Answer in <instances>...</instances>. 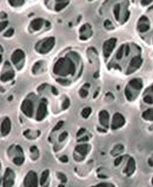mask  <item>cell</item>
<instances>
[{"instance_id": "cell-12", "label": "cell", "mask_w": 153, "mask_h": 187, "mask_svg": "<svg viewBox=\"0 0 153 187\" xmlns=\"http://www.w3.org/2000/svg\"><path fill=\"white\" fill-rule=\"evenodd\" d=\"M11 131V120L9 118H5L4 120L2 121L1 124V134L2 135L6 136L9 134V132Z\"/></svg>"}, {"instance_id": "cell-23", "label": "cell", "mask_w": 153, "mask_h": 187, "mask_svg": "<svg viewBox=\"0 0 153 187\" xmlns=\"http://www.w3.org/2000/svg\"><path fill=\"white\" fill-rule=\"evenodd\" d=\"M48 176H49V171H48V170H45V171L42 173L41 179H40V183H41V185H44V183L47 182V179H48Z\"/></svg>"}, {"instance_id": "cell-21", "label": "cell", "mask_w": 153, "mask_h": 187, "mask_svg": "<svg viewBox=\"0 0 153 187\" xmlns=\"http://www.w3.org/2000/svg\"><path fill=\"white\" fill-rule=\"evenodd\" d=\"M31 155H32V158L33 160H36L38 157H39V150H38L37 146L33 145L31 147Z\"/></svg>"}, {"instance_id": "cell-31", "label": "cell", "mask_w": 153, "mask_h": 187, "mask_svg": "<svg viewBox=\"0 0 153 187\" xmlns=\"http://www.w3.org/2000/svg\"><path fill=\"white\" fill-rule=\"evenodd\" d=\"M125 47H126L125 45H122L121 47L119 48V50H118V52H117V55H116V58H117L118 59H122L123 54H124V49H125Z\"/></svg>"}, {"instance_id": "cell-27", "label": "cell", "mask_w": 153, "mask_h": 187, "mask_svg": "<svg viewBox=\"0 0 153 187\" xmlns=\"http://www.w3.org/2000/svg\"><path fill=\"white\" fill-rule=\"evenodd\" d=\"M9 4H10L12 7H21L24 4V0H8Z\"/></svg>"}, {"instance_id": "cell-5", "label": "cell", "mask_w": 153, "mask_h": 187, "mask_svg": "<svg viewBox=\"0 0 153 187\" xmlns=\"http://www.w3.org/2000/svg\"><path fill=\"white\" fill-rule=\"evenodd\" d=\"M14 181H15V173L13 170L10 169V168H7L3 177V186L5 187L13 186Z\"/></svg>"}, {"instance_id": "cell-7", "label": "cell", "mask_w": 153, "mask_h": 187, "mask_svg": "<svg viewBox=\"0 0 153 187\" xmlns=\"http://www.w3.org/2000/svg\"><path fill=\"white\" fill-rule=\"evenodd\" d=\"M25 59V54L21 49H17L13 52V54L11 55V61L12 63L17 66V68L18 67V69H21L20 64L23 62Z\"/></svg>"}, {"instance_id": "cell-42", "label": "cell", "mask_w": 153, "mask_h": 187, "mask_svg": "<svg viewBox=\"0 0 153 187\" xmlns=\"http://www.w3.org/2000/svg\"><path fill=\"white\" fill-rule=\"evenodd\" d=\"M88 140H89V137H88V136H85V137H83V138L79 139V141H78V142H86V141H88Z\"/></svg>"}, {"instance_id": "cell-33", "label": "cell", "mask_w": 153, "mask_h": 187, "mask_svg": "<svg viewBox=\"0 0 153 187\" xmlns=\"http://www.w3.org/2000/svg\"><path fill=\"white\" fill-rule=\"evenodd\" d=\"M7 25H8V22L7 21L0 22V32H2L3 30H5Z\"/></svg>"}, {"instance_id": "cell-35", "label": "cell", "mask_w": 153, "mask_h": 187, "mask_svg": "<svg viewBox=\"0 0 153 187\" xmlns=\"http://www.w3.org/2000/svg\"><path fill=\"white\" fill-rule=\"evenodd\" d=\"M13 34H14V29L10 28L9 30H7V32H6V33H4V36H5V37H11Z\"/></svg>"}, {"instance_id": "cell-45", "label": "cell", "mask_w": 153, "mask_h": 187, "mask_svg": "<svg viewBox=\"0 0 153 187\" xmlns=\"http://www.w3.org/2000/svg\"><path fill=\"white\" fill-rule=\"evenodd\" d=\"M0 18H7V14H6L5 12L0 13Z\"/></svg>"}, {"instance_id": "cell-34", "label": "cell", "mask_w": 153, "mask_h": 187, "mask_svg": "<svg viewBox=\"0 0 153 187\" xmlns=\"http://www.w3.org/2000/svg\"><path fill=\"white\" fill-rule=\"evenodd\" d=\"M113 184L112 183H98L97 185H95L94 187H113Z\"/></svg>"}, {"instance_id": "cell-32", "label": "cell", "mask_w": 153, "mask_h": 187, "mask_svg": "<svg viewBox=\"0 0 153 187\" xmlns=\"http://www.w3.org/2000/svg\"><path fill=\"white\" fill-rule=\"evenodd\" d=\"M70 106V101H69V99L68 98H65V101H64V103H63V105H62V109H66L68 107Z\"/></svg>"}, {"instance_id": "cell-26", "label": "cell", "mask_w": 153, "mask_h": 187, "mask_svg": "<svg viewBox=\"0 0 153 187\" xmlns=\"http://www.w3.org/2000/svg\"><path fill=\"white\" fill-rule=\"evenodd\" d=\"M91 111H92V109L90 108H83V110L81 112V116L84 119H88L90 117V115L91 114Z\"/></svg>"}, {"instance_id": "cell-2", "label": "cell", "mask_w": 153, "mask_h": 187, "mask_svg": "<svg viewBox=\"0 0 153 187\" xmlns=\"http://www.w3.org/2000/svg\"><path fill=\"white\" fill-rule=\"evenodd\" d=\"M55 45V38L53 36L45 38L42 41H40L35 46V49L38 53L41 54H47L49 53Z\"/></svg>"}, {"instance_id": "cell-47", "label": "cell", "mask_w": 153, "mask_h": 187, "mask_svg": "<svg viewBox=\"0 0 153 187\" xmlns=\"http://www.w3.org/2000/svg\"><path fill=\"white\" fill-rule=\"evenodd\" d=\"M0 168H1V164H0Z\"/></svg>"}, {"instance_id": "cell-29", "label": "cell", "mask_w": 153, "mask_h": 187, "mask_svg": "<svg viewBox=\"0 0 153 187\" xmlns=\"http://www.w3.org/2000/svg\"><path fill=\"white\" fill-rule=\"evenodd\" d=\"M103 26H104V28H106L107 30H113V23L111 22V21H109V20H106L104 22V23H103Z\"/></svg>"}, {"instance_id": "cell-24", "label": "cell", "mask_w": 153, "mask_h": 187, "mask_svg": "<svg viewBox=\"0 0 153 187\" xmlns=\"http://www.w3.org/2000/svg\"><path fill=\"white\" fill-rule=\"evenodd\" d=\"M90 87V85H85L80 90H79V96H81V97H86L88 96V94H89V90H88V88Z\"/></svg>"}, {"instance_id": "cell-15", "label": "cell", "mask_w": 153, "mask_h": 187, "mask_svg": "<svg viewBox=\"0 0 153 187\" xmlns=\"http://www.w3.org/2000/svg\"><path fill=\"white\" fill-rule=\"evenodd\" d=\"M135 170H136V162L134 160L133 157H130L128 161H127V167L124 172L127 174V176H131L134 172H135Z\"/></svg>"}, {"instance_id": "cell-36", "label": "cell", "mask_w": 153, "mask_h": 187, "mask_svg": "<svg viewBox=\"0 0 153 187\" xmlns=\"http://www.w3.org/2000/svg\"><path fill=\"white\" fill-rule=\"evenodd\" d=\"M66 137H68V133H66V132H65V133H63L60 136H59V141L60 142H62V141H64V140L66 138Z\"/></svg>"}, {"instance_id": "cell-13", "label": "cell", "mask_w": 153, "mask_h": 187, "mask_svg": "<svg viewBox=\"0 0 153 187\" xmlns=\"http://www.w3.org/2000/svg\"><path fill=\"white\" fill-rule=\"evenodd\" d=\"M142 81L138 78L133 79L129 82V85H127V89L128 90H136L137 92H139L142 88Z\"/></svg>"}, {"instance_id": "cell-37", "label": "cell", "mask_w": 153, "mask_h": 187, "mask_svg": "<svg viewBox=\"0 0 153 187\" xmlns=\"http://www.w3.org/2000/svg\"><path fill=\"white\" fill-rule=\"evenodd\" d=\"M60 161L62 162V163H66L68 161V156H65V155H64V156H62L61 157H60Z\"/></svg>"}, {"instance_id": "cell-6", "label": "cell", "mask_w": 153, "mask_h": 187, "mask_svg": "<svg viewBox=\"0 0 153 187\" xmlns=\"http://www.w3.org/2000/svg\"><path fill=\"white\" fill-rule=\"evenodd\" d=\"M126 123V119L121 113L116 112L115 114L113 115V119H112V129L113 130H117L121 127H123Z\"/></svg>"}, {"instance_id": "cell-11", "label": "cell", "mask_w": 153, "mask_h": 187, "mask_svg": "<svg viewBox=\"0 0 153 187\" xmlns=\"http://www.w3.org/2000/svg\"><path fill=\"white\" fill-rule=\"evenodd\" d=\"M150 27L149 24V19L146 16H142L140 17V19L138 20V30L140 33H145L147 32Z\"/></svg>"}, {"instance_id": "cell-14", "label": "cell", "mask_w": 153, "mask_h": 187, "mask_svg": "<svg viewBox=\"0 0 153 187\" xmlns=\"http://www.w3.org/2000/svg\"><path fill=\"white\" fill-rule=\"evenodd\" d=\"M80 39L81 40H84V39H87L92 34V31H91V27L89 25V24H85L83 25L81 28H80Z\"/></svg>"}, {"instance_id": "cell-25", "label": "cell", "mask_w": 153, "mask_h": 187, "mask_svg": "<svg viewBox=\"0 0 153 187\" xmlns=\"http://www.w3.org/2000/svg\"><path fill=\"white\" fill-rule=\"evenodd\" d=\"M24 160H25V158L23 156H18V157H16L13 158V163L17 166H21L23 164Z\"/></svg>"}, {"instance_id": "cell-9", "label": "cell", "mask_w": 153, "mask_h": 187, "mask_svg": "<svg viewBox=\"0 0 153 187\" xmlns=\"http://www.w3.org/2000/svg\"><path fill=\"white\" fill-rule=\"evenodd\" d=\"M47 115V104L44 99H43L40 102L39 108H38V111H37V115H36V119L39 120H43L45 116Z\"/></svg>"}, {"instance_id": "cell-28", "label": "cell", "mask_w": 153, "mask_h": 187, "mask_svg": "<svg viewBox=\"0 0 153 187\" xmlns=\"http://www.w3.org/2000/svg\"><path fill=\"white\" fill-rule=\"evenodd\" d=\"M68 3H69V2H60V3H56V5H55V7H54V9H55L56 11H60V10H62L63 8H65L66 6H68Z\"/></svg>"}, {"instance_id": "cell-44", "label": "cell", "mask_w": 153, "mask_h": 187, "mask_svg": "<svg viewBox=\"0 0 153 187\" xmlns=\"http://www.w3.org/2000/svg\"><path fill=\"white\" fill-rule=\"evenodd\" d=\"M60 2H69V0H56V3H60Z\"/></svg>"}, {"instance_id": "cell-40", "label": "cell", "mask_w": 153, "mask_h": 187, "mask_svg": "<svg viewBox=\"0 0 153 187\" xmlns=\"http://www.w3.org/2000/svg\"><path fill=\"white\" fill-rule=\"evenodd\" d=\"M63 124H64V122H63V121H59V122L58 123H57L56 124V127L54 128V131H57V130H59L62 126H63Z\"/></svg>"}, {"instance_id": "cell-22", "label": "cell", "mask_w": 153, "mask_h": 187, "mask_svg": "<svg viewBox=\"0 0 153 187\" xmlns=\"http://www.w3.org/2000/svg\"><path fill=\"white\" fill-rule=\"evenodd\" d=\"M120 12H121V6L120 4H116L113 7V14L117 21H120Z\"/></svg>"}, {"instance_id": "cell-43", "label": "cell", "mask_w": 153, "mask_h": 187, "mask_svg": "<svg viewBox=\"0 0 153 187\" xmlns=\"http://www.w3.org/2000/svg\"><path fill=\"white\" fill-rule=\"evenodd\" d=\"M149 164L150 166H153V155L151 156V157L149 158Z\"/></svg>"}, {"instance_id": "cell-39", "label": "cell", "mask_w": 153, "mask_h": 187, "mask_svg": "<svg viewBox=\"0 0 153 187\" xmlns=\"http://www.w3.org/2000/svg\"><path fill=\"white\" fill-rule=\"evenodd\" d=\"M122 160H123V157H119L118 158H116L115 161H114V165H115V166H118V165L121 163Z\"/></svg>"}, {"instance_id": "cell-46", "label": "cell", "mask_w": 153, "mask_h": 187, "mask_svg": "<svg viewBox=\"0 0 153 187\" xmlns=\"http://www.w3.org/2000/svg\"><path fill=\"white\" fill-rule=\"evenodd\" d=\"M152 185H153V178H152Z\"/></svg>"}, {"instance_id": "cell-10", "label": "cell", "mask_w": 153, "mask_h": 187, "mask_svg": "<svg viewBox=\"0 0 153 187\" xmlns=\"http://www.w3.org/2000/svg\"><path fill=\"white\" fill-rule=\"evenodd\" d=\"M143 62V59L140 58V57H135L133 58L130 61V64H129V67H128V70L127 71V74H130L132 72H134L136 70H138Z\"/></svg>"}, {"instance_id": "cell-1", "label": "cell", "mask_w": 153, "mask_h": 187, "mask_svg": "<svg viewBox=\"0 0 153 187\" xmlns=\"http://www.w3.org/2000/svg\"><path fill=\"white\" fill-rule=\"evenodd\" d=\"M54 73L58 76L65 77L75 73V63L68 58H61L54 65Z\"/></svg>"}, {"instance_id": "cell-17", "label": "cell", "mask_w": 153, "mask_h": 187, "mask_svg": "<svg viewBox=\"0 0 153 187\" xmlns=\"http://www.w3.org/2000/svg\"><path fill=\"white\" fill-rule=\"evenodd\" d=\"M15 76V73L14 71L12 70L11 68H9L7 70H5L2 74L0 75V80H1L2 82H8V81H10L14 78Z\"/></svg>"}, {"instance_id": "cell-41", "label": "cell", "mask_w": 153, "mask_h": 187, "mask_svg": "<svg viewBox=\"0 0 153 187\" xmlns=\"http://www.w3.org/2000/svg\"><path fill=\"white\" fill-rule=\"evenodd\" d=\"M85 131H86V130H85V129H83V128H82V129H80V130L79 131V132H78V134H76V136L79 137L80 135H82V134L85 133Z\"/></svg>"}, {"instance_id": "cell-8", "label": "cell", "mask_w": 153, "mask_h": 187, "mask_svg": "<svg viewBox=\"0 0 153 187\" xmlns=\"http://www.w3.org/2000/svg\"><path fill=\"white\" fill-rule=\"evenodd\" d=\"M21 111L23 112V114L26 115L29 118H32L33 114V103L30 99H26L23 101L22 105H21Z\"/></svg>"}, {"instance_id": "cell-20", "label": "cell", "mask_w": 153, "mask_h": 187, "mask_svg": "<svg viewBox=\"0 0 153 187\" xmlns=\"http://www.w3.org/2000/svg\"><path fill=\"white\" fill-rule=\"evenodd\" d=\"M142 118L146 120H153V108H149L145 112H143Z\"/></svg>"}, {"instance_id": "cell-18", "label": "cell", "mask_w": 153, "mask_h": 187, "mask_svg": "<svg viewBox=\"0 0 153 187\" xmlns=\"http://www.w3.org/2000/svg\"><path fill=\"white\" fill-rule=\"evenodd\" d=\"M90 145H87V144H83V145H76V148H75V151L78 152L79 154H80L82 157H86V155H87L90 151Z\"/></svg>"}, {"instance_id": "cell-16", "label": "cell", "mask_w": 153, "mask_h": 187, "mask_svg": "<svg viewBox=\"0 0 153 187\" xmlns=\"http://www.w3.org/2000/svg\"><path fill=\"white\" fill-rule=\"evenodd\" d=\"M109 118H110L109 113H108V111H106V110H102L99 113L100 123L105 128H107L108 125H109Z\"/></svg>"}, {"instance_id": "cell-30", "label": "cell", "mask_w": 153, "mask_h": 187, "mask_svg": "<svg viewBox=\"0 0 153 187\" xmlns=\"http://www.w3.org/2000/svg\"><path fill=\"white\" fill-rule=\"evenodd\" d=\"M57 177H58V179H59L63 183H66V181H68V179H66V176H65L64 173L58 172V173H57Z\"/></svg>"}, {"instance_id": "cell-19", "label": "cell", "mask_w": 153, "mask_h": 187, "mask_svg": "<svg viewBox=\"0 0 153 187\" xmlns=\"http://www.w3.org/2000/svg\"><path fill=\"white\" fill-rule=\"evenodd\" d=\"M43 20L40 18H37L31 22V28L33 31H39L43 25Z\"/></svg>"}, {"instance_id": "cell-38", "label": "cell", "mask_w": 153, "mask_h": 187, "mask_svg": "<svg viewBox=\"0 0 153 187\" xmlns=\"http://www.w3.org/2000/svg\"><path fill=\"white\" fill-rule=\"evenodd\" d=\"M152 1H153V0H141V5H143V6H147V5H149V4H150Z\"/></svg>"}, {"instance_id": "cell-3", "label": "cell", "mask_w": 153, "mask_h": 187, "mask_svg": "<svg viewBox=\"0 0 153 187\" xmlns=\"http://www.w3.org/2000/svg\"><path fill=\"white\" fill-rule=\"evenodd\" d=\"M117 40L115 38H111L108 39L107 41H105L102 46V51H103V56L105 59H108L110 57V55L112 54L113 50L115 47Z\"/></svg>"}, {"instance_id": "cell-4", "label": "cell", "mask_w": 153, "mask_h": 187, "mask_svg": "<svg viewBox=\"0 0 153 187\" xmlns=\"http://www.w3.org/2000/svg\"><path fill=\"white\" fill-rule=\"evenodd\" d=\"M23 184L26 187H36V186H38V177H37V174L34 171H30L25 176Z\"/></svg>"}]
</instances>
